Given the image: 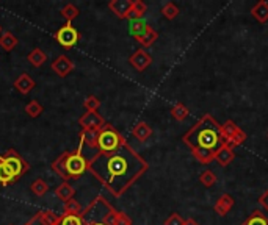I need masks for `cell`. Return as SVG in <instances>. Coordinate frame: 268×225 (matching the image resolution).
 <instances>
[{"label": "cell", "mask_w": 268, "mask_h": 225, "mask_svg": "<svg viewBox=\"0 0 268 225\" xmlns=\"http://www.w3.org/2000/svg\"><path fill=\"white\" fill-rule=\"evenodd\" d=\"M148 163L129 144H122L113 152H97L88 159V171L115 197L124 194L148 171Z\"/></svg>", "instance_id": "cell-1"}, {"label": "cell", "mask_w": 268, "mask_h": 225, "mask_svg": "<svg viewBox=\"0 0 268 225\" xmlns=\"http://www.w3.org/2000/svg\"><path fill=\"white\" fill-rule=\"evenodd\" d=\"M182 141L192 150L193 149L215 150L221 144L220 124L210 114H204L196 124L182 136Z\"/></svg>", "instance_id": "cell-2"}, {"label": "cell", "mask_w": 268, "mask_h": 225, "mask_svg": "<svg viewBox=\"0 0 268 225\" xmlns=\"http://www.w3.org/2000/svg\"><path fill=\"white\" fill-rule=\"evenodd\" d=\"M52 171L65 181L77 180L88 171V158L84 156L82 149L77 147V150L74 152L61 153L52 163Z\"/></svg>", "instance_id": "cell-3"}, {"label": "cell", "mask_w": 268, "mask_h": 225, "mask_svg": "<svg viewBox=\"0 0 268 225\" xmlns=\"http://www.w3.org/2000/svg\"><path fill=\"white\" fill-rule=\"evenodd\" d=\"M126 139L122 138L121 133H118V130L112 125V124H105L99 130V139H97V152H113L116 149H119L122 144H126Z\"/></svg>", "instance_id": "cell-4"}, {"label": "cell", "mask_w": 268, "mask_h": 225, "mask_svg": "<svg viewBox=\"0 0 268 225\" xmlns=\"http://www.w3.org/2000/svg\"><path fill=\"white\" fill-rule=\"evenodd\" d=\"M110 211H113L110 203L104 197H97L85 211H82V217L85 220V225H91L96 222H104Z\"/></svg>", "instance_id": "cell-5"}, {"label": "cell", "mask_w": 268, "mask_h": 225, "mask_svg": "<svg viewBox=\"0 0 268 225\" xmlns=\"http://www.w3.org/2000/svg\"><path fill=\"white\" fill-rule=\"evenodd\" d=\"M0 161L5 163V165L10 168V171L14 174V177L19 180L24 174L29 172L30 169V165L29 163L20 156L14 149H8L4 155H0Z\"/></svg>", "instance_id": "cell-6"}, {"label": "cell", "mask_w": 268, "mask_h": 225, "mask_svg": "<svg viewBox=\"0 0 268 225\" xmlns=\"http://www.w3.org/2000/svg\"><path fill=\"white\" fill-rule=\"evenodd\" d=\"M80 39V33L71 25V24H66L61 27L57 33H55V41L65 49H71L74 47Z\"/></svg>", "instance_id": "cell-7"}, {"label": "cell", "mask_w": 268, "mask_h": 225, "mask_svg": "<svg viewBox=\"0 0 268 225\" xmlns=\"http://www.w3.org/2000/svg\"><path fill=\"white\" fill-rule=\"evenodd\" d=\"M78 124L82 125L84 130H100L107 124V122L97 111H87V113H84L80 116Z\"/></svg>", "instance_id": "cell-8"}, {"label": "cell", "mask_w": 268, "mask_h": 225, "mask_svg": "<svg viewBox=\"0 0 268 225\" xmlns=\"http://www.w3.org/2000/svg\"><path fill=\"white\" fill-rule=\"evenodd\" d=\"M129 63L132 65V68H133L135 71L143 72V71H146V69L151 66L152 56H151L146 50H144V49H140V50H137L135 53L130 55Z\"/></svg>", "instance_id": "cell-9"}, {"label": "cell", "mask_w": 268, "mask_h": 225, "mask_svg": "<svg viewBox=\"0 0 268 225\" xmlns=\"http://www.w3.org/2000/svg\"><path fill=\"white\" fill-rule=\"evenodd\" d=\"M234 158H235L234 147H231L229 144H226V142H221V144L215 149V161L223 168L229 166L231 163L234 161Z\"/></svg>", "instance_id": "cell-10"}, {"label": "cell", "mask_w": 268, "mask_h": 225, "mask_svg": "<svg viewBox=\"0 0 268 225\" xmlns=\"http://www.w3.org/2000/svg\"><path fill=\"white\" fill-rule=\"evenodd\" d=\"M74 69V63L71 61V58H68L66 55L58 56L53 63H52V71L58 75V77H68Z\"/></svg>", "instance_id": "cell-11"}, {"label": "cell", "mask_w": 268, "mask_h": 225, "mask_svg": "<svg viewBox=\"0 0 268 225\" xmlns=\"http://www.w3.org/2000/svg\"><path fill=\"white\" fill-rule=\"evenodd\" d=\"M132 5H133V0H112L109 4V8L112 10V13H115L116 17L127 19Z\"/></svg>", "instance_id": "cell-12"}, {"label": "cell", "mask_w": 268, "mask_h": 225, "mask_svg": "<svg viewBox=\"0 0 268 225\" xmlns=\"http://www.w3.org/2000/svg\"><path fill=\"white\" fill-rule=\"evenodd\" d=\"M234 203H235V200H234V197H232L231 194H221V196L218 197V200L215 202L213 210H215V213H217L218 216L224 217L226 214H228V213L231 211V208L234 207Z\"/></svg>", "instance_id": "cell-13"}, {"label": "cell", "mask_w": 268, "mask_h": 225, "mask_svg": "<svg viewBox=\"0 0 268 225\" xmlns=\"http://www.w3.org/2000/svg\"><path fill=\"white\" fill-rule=\"evenodd\" d=\"M13 86L16 88L17 92H20V94L25 95V94H29V92L33 91V88H35V80H33L29 74H20V75L14 80Z\"/></svg>", "instance_id": "cell-14"}, {"label": "cell", "mask_w": 268, "mask_h": 225, "mask_svg": "<svg viewBox=\"0 0 268 225\" xmlns=\"http://www.w3.org/2000/svg\"><path fill=\"white\" fill-rule=\"evenodd\" d=\"M251 14H253V17L257 20V22L266 24L268 22V2H266V0H260V2H257L253 7Z\"/></svg>", "instance_id": "cell-15"}, {"label": "cell", "mask_w": 268, "mask_h": 225, "mask_svg": "<svg viewBox=\"0 0 268 225\" xmlns=\"http://www.w3.org/2000/svg\"><path fill=\"white\" fill-rule=\"evenodd\" d=\"M238 132V125L234 120H226L223 125H220V135H221V142H228L231 141V138Z\"/></svg>", "instance_id": "cell-16"}, {"label": "cell", "mask_w": 268, "mask_h": 225, "mask_svg": "<svg viewBox=\"0 0 268 225\" xmlns=\"http://www.w3.org/2000/svg\"><path fill=\"white\" fill-rule=\"evenodd\" d=\"M97 139H99V130H82L80 133V144H87L90 149L97 150Z\"/></svg>", "instance_id": "cell-17"}, {"label": "cell", "mask_w": 268, "mask_h": 225, "mask_svg": "<svg viewBox=\"0 0 268 225\" xmlns=\"http://www.w3.org/2000/svg\"><path fill=\"white\" fill-rule=\"evenodd\" d=\"M55 196H57L60 200H63V202L66 203L68 200L74 199L75 189H74L72 185H69V181H63L61 185H58V186L55 188Z\"/></svg>", "instance_id": "cell-18"}, {"label": "cell", "mask_w": 268, "mask_h": 225, "mask_svg": "<svg viewBox=\"0 0 268 225\" xmlns=\"http://www.w3.org/2000/svg\"><path fill=\"white\" fill-rule=\"evenodd\" d=\"M132 135L133 138H137L140 142L148 141L152 135V128L146 124V122H138V124L132 128Z\"/></svg>", "instance_id": "cell-19"}, {"label": "cell", "mask_w": 268, "mask_h": 225, "mask_svg": "<svg viewBox=\"0 0 268 225\" xmlns=\"http://www.w3.org/2000/svg\"><path fill=\"white\" fill-rule=\"evenodd\" d=\"M192 155L195 156V159L199 165H209V163L215 159V150H209V149H193Z\"/></svg>", "instance_id": "cell-20"}, {"label": "cell", "mask_w": 268, "mask_h": 225, "mask_svg": "<svg viewBox=\"0 0 268 225\" xmlns=\"http://www.w3.org/2000/svg\"><path fill=\"white\" fill-rule=\"evenodd\" d=\"M151 25L146 22L144 19H138V20H130V25H129V31H130V35L137 39V38H140V36H143L144 33L148 31V28H149Z\"/></svg>", "instance_id": "cell-21"}, {"label": "cell", "mask_w": 268, "mask_h": 225, "mask_svg": "<svg viewBox=\"0 0 268 225\" xmlns=\"http://www.w3.org/2000/svg\"><path fill=\"white\" fill-rule=\"evenodd\" d=\"M17 38L11 33V31H4L2 35H0V47H2L5 52H11L16 49L17 46Z\"/></svg>", "instance_id": "cell-22"}, {"label": "cell", "mask_w": 268, "mask_h": 225, "mask_svg": "<svg viewBox=\"0 0 268 225\" xmlns=\"http://www.w3.org/2000/svg\"><path fill=\"white\" fill-rule=\"evenodd\" d=\"M27 59H29V63L33 66V68H41L44 63H46V59H47V56H46V53L41 50L39 47H36V49H33L29 55H27Z\"/></svg>", "instance_id": "cell-23"}, {"label": "cell", "mask_w": 268, "mask_h": 225, "mask_svg": "<svg viewBox=\"0 0 268 225\" xmlns=\"http://www.w3.org/2000/svg\"><path fill=\"white\" fill-rule=\"evenodd\" d=\"M14 181H17L14 174L10 171V168L5 165V163L0 161V185H2V186H10V185H13Z\"/></svg>", "instance_id": "cell-24"}, {"label": "cell", "mask_w": 268, "mask_h": 225, "mask_svg": "<svg viewBox=\"0 0 268 225\" xmlns=\"http://www.w3.org/2000/svg\"><path fill=\"white\" fill-rule=\"evenodd\" d=\"M148 11V7L144 2H141V0H133V5L130 8V13H129V17L130 20H138V19H143V16L146 14Z\"/></svg>", "instance_id": "cell-25"}, {"label": "cell", "mask_w": 268, "mask_h": 225, "mask_svg": "<svg viewBox=\"0 0 268 225\" xmlns=\"http://www.w3.org/2000/svg\"><path fill=\"white\" fill-rule=\"evenodd\" d=\"M242 225H268V217L260 210H254Z\"/></svg>", "instance_id": "cell-26"}, {"label": "cell", "mask_w": 268, "mask_h": 225, "mask_svg": "<svg viewBox=\"0 0 268 225\" xmlns=\"http://www.w3.org/2000/svg\"><path fill=\"white\" fill-rule=\"evenodd\" d=\"M171 116L176 119V120H179V122H182V120H185L189 116H190V110L185 107L183 104H180V102H177V104H174L173 107H171Z\"/></svg>", "instance_id": "cell-27"}, {"label": "cell", "mask_w": 268, "mask_h": 225, "mask_svg": "<svg viewBox=\"0 0 268 225\" xmlns=\"http://www.w3.org/2000/svg\"><path fill=\"white\" fill-rule=\"evenodd\" d=\"M157 38H158V33H157L152 27H149L148 31L144 33L143 36L137 38V41H138V43H140L143 47H151V46L155 43V41H157Z\"/></svg>", "instance_id": "cell-28"}, {"label": "cell", "mask_w": 268, "mask_h": 225, "mask_svg": "<svg viewBox=\"0 0 268 225\" xmlns=\"http://www.w3.org/2000/svg\"><path fill=\"white\" fill-rule=\"evenodd\" d=\"M58 225H85L82 214H61Z\"/></svg>", "instance_id": "cell-29"}, {"label": "cell", "mask_w": 268, "mask_h": 225, "mask_svg": "<svg viewBox=\"0 0 268 225\" xmlns=\"http://www.w3.org/2000/svg\"><path fill=\"white\" fill-rule=\"evenodd\" d=\"M36 216L39 217V220L44 225H58L60 216H57L53 211H47V210H41L36 213Z\"/></svg>", "instance_id": "cell-30"}, {"label": "cell", "mask_w": 268, "mask_h": 225, "mask_svg": "<svg viewBox=\"0 0 268 225\" xmlns=\"http://www.w3.org/2000/svg\"><path fill=\"white\" fill-rule=\"evenodd\" d=\"M32 192L36 196V197H43L47 191H49V185L43 180V178H36L33 183H32V186H30Z\"/></svg>", "instance_id": "cell-31"}, {"label": "cell", "mask_w": 268, "mask_h": 225, "mask_svg": "<svg viewBox=\"0 0 268 225\" xmlns=\"http://www.w3.org/2000/svg\"><path fill=\"white\" fill-rule=\"evenodd\" d=\"M43 111H44L43 105H41L39 102H36V100H32V102H29V104L25 105V113L30 117H33V119L39 117L41 114H43Z\"/></svg>", "instance_id": "cell-32"}, {"label": "cell", "mask_w": 268, "mask_h": 225, "mask_svg": "<svg viewBox=\"0 0 268 225\" xmlns=\"http://www.w3.org/2000/svg\"><path fill=\"white\" fill-rule=\"evenodd\" d=\"M199 181H201V185L205 186V188H212L215 183H217V175L213 171H204L201 172L199 175Z\"/></svg>", "instance_id": "cell-33"}, {"label": "cell", "mask_w": 268, "mask_h": 225, "mask_svg": "<svg viewBox=\"0 0 268 225\" xmlns=\"http://www.w3.org/2000/svg\"><path fill=\"white\" fill-rule=\"evenodd\" d=\"M80 14V10L77 7H74L72 4H68L63 7V10H61V16H63L66 20H68V24H71L72 20Z\"/></svg>", "instance_id": "cell-34"}, {"label": "cell", "mask_w": 268, "mask_h": 225, "mask_svg": "<svg viewBox=\"0 0 268 225\" xmlns=\"http://www.w3.org/2000/svg\"><path fill=\"white\" fill-rule=\"evenodd\" d=\"M63 214H82V207L75 199H71L65 203Z\"/></svg>", "instance_id": "cell-35"}, {"label": "cell", "mask_w": 268, "mask_h": 225, "mask_svg": "<svg viewBox=\"0 0 268 225\" xmlns=\"http://www.w3.org/2000/svg\"><path fill=\"white\" fill-rule=\"evenodd\" d=\"M162 13H163V16L167 17L168 20H173V19L177 17V14H179V8H177L173 2H168V4H165V5H163Z\"/></svg>", "instance_id": "cell-36"}, {"label": "cell", "mask_w": 268, "mask_h": 225, "mask_svg": "<svg viewBox=\"0 0 268 225\" xmlns=\"http://www.w3.org/2000/svg\"><path fill=\"white\" fill-rule=\"evenodd\" d=\"M84 105H85L87 111H97L100 107V100L96 95H88L84 102Z\"/></svg>", "instance_id": "cell-37"}, {"label": "cell", "mask_w": 268, "mask_h": 225, "mask_svg": "<svg viewBox=\"0 0 268 225\" xmlns=\"http://www.w3.org/2000/svg\"><path fill=\"white\" fill-rule=\"evenodd\" d=\"M246 138H248V136H246V133H245L243 130L238 128V132L231 138V141L228 142V144H229L231 147H238V146H242L243 142L246 141Z\"/></svg>", "instance_id": "cell-38"}, {"label": "cell", "mask_w": 268, "mask_h": 225, "mask_svg": "<svg viewBox=\"0 0 268 225\" xmlns=\"http://www.w3.org/2000/svg\"><path fill=\"white\" fill-rule=\"evenodd\" d=\"M183 222H185V219L180 216V214H177V213H173L167 220L163 222V225H183Z\"/></svg>", "instance_id": "cell-39"}, {"label": "cell", "mask_w": 268, "mask_h": 225, "mask_svg": "<svg viewBox=\"0 0 268 225\" xmlns=\"http://www.w3.org/2000/svg\"><path fill=\"white\" fill-rule=\"evenodd\" d=\"M115 225H132V220H130V217L126 213L118 211V217H116V223Z\"/></svg>", "instance_id": "cell-40"}, {"label": "cell", "mask_w": 268, "mask_h": 225, "mask_svg": "<svg viewBox=\"0 0 268 225\" xmlns=\"http://www.w3.org/2000/svg\"><path fill=\"white\" fill-rule=\"evenodd\" d=\"M259 205H260L265 211H268V189L259 197Z\"/></svg>", "instance_id": "cell-41"}, {"label": "cell", "mask_w": 268, "mask_h": 225, "mask_svg": "<svg viewBox=\"0 0 268 225\" xmlns=\"http://www.w3.org/2000/svg\"><path fill=\"white\" fill-rule=\"evenodd\" d=\"M25 225H44V223H43V222H41V220H39V217H38V216L35 214V216H33V217H32V219H30V220H29V222H27Z\"/></svg>", "instance_id": "cell-42"}, {"label": "cell", "mask_w": 268, "mask_h": 225, "mask_svg": "<svg viewBox=\"0 0 268 225\" xmlns=\"http://www.w3.org/2000/svg\"><path fill=\"white\" fill-rule=\"evenodd\" d=\"M183 225H199V222L190 217V219H185V222H183Z\"/></svg>", "instance_id": "cell-43"}, {"label": "cell", "mask_w": 268, "mask_h": 225, "mask_svg": "<svg viewBox=\"0 0 268 225\" xmlns=\"http://www.w3.org/2000/svg\"><path fill=\"white\" fill-rule=\"evenodd\" d=\"M91 225H105L104 222H96V223H91Z\"/></svg>", "instance_id": "cell-44"}, {"label": "cell", "mask_w": 268, "mask_h": 225, "mask_svg": "<svg viewBox=\"0 0 268 225\" xmlns=\"http://www.w3.org/2000/svg\"><path fill=\"white\" fill-rule=\"evenodd\" d=\"M0 35H2V25H0Z\"/></svg>", "instance_id": "cell-45"}]
</instances>
